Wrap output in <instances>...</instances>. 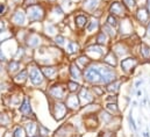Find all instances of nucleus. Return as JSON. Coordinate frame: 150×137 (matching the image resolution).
Returning <instances> with one entry per match:
<instances>
[{
  "instance_id": "nucleus-9",
  "label": "nucleus",
  "mask_w": 150,
  "mask_h": 137,
  "mask_svg": "<svg viewBox=\"0 0 150 137\" xmlns=\"http://www.w3.org/2000/svg\"><path fill=\"white\" fill-rule=\"evenodd\" d=\"M110 47L100 45L94 42H86L85 45H83V52L86 54L92 61H101L104 56L108 52Z\"/></svg>"
},
{
  "instance_id": "nucleus-29",
  "label": "nucleus",
  "mask_w": 150,
  "mask_h": 137,
  "mask_svg": "<svg viewBox=\"0 0 150 137\" xmlns=\"http://www.w3.org/2000/svg\"><path fill=\"white\" fill-rule=\"evenodd\" d=\"M11 80L12 82L16 86V87H20V88H25L26 85L28 84V70L27 67L25 66L21 71H19L16 74H14L13 77H11Z\"/></svg>"
},
{
  "instance_id": "nucleus-20",
  "label": "nucleus",
  "mask_w": 150,
  "mask_h": 137,
  "mask_svg": "<svg viewBox=\"0 0 150 137\" xmlns=\"http://www.w3.org/2000/svg\"><path fill=\"white\" fill-rule=\"evenodd\" d=\"M135 52L134 55H136L142 64L143 63H150V43H148L145 40H141L140 43L135 47Z\"/></svg>"
},
{
  "instance_id": "nucleus-34",
  "label": "nucleus",
  "mask_w": 150,
  "mask_h": 137,
  "mask_svg": "<svg viewBox=\"0 0 150 137\" xmlns=\"http://www.w3.org/2000/svg\"><path fill=\"white\" fill-rule=\"evenodd\" d=\"M101 62L105 63V64H107V65H110V66H112V67H116V69H118L120 58L110 49L108 52H107V54L104 56V58L101 59Z\"/></svg>"
},
{
  "instance_id": "nucleus-33",
  "label": "nucleus",
  "mask_w": 150,
  "mask_h": 137,
  "mask_svg": "<svg viewBox=\"0 0 150 137\" xmlns=\"http://www.w3.org/2000/svg\"><path fill=\"white\" fill-rule=\"evenodd\" d=\"M15 88H16V86L12 82L11 79H1L0 80V98L11 93Z\"/></svg>"
},
{
  "instance_id": "nucleus-26",
  "label": "nucleus",
  "mask_w": 150,
  "mask_h": 137,
  "mask_svg": "<svg viewBox=\"0 0 150 137\" xmlns=\"http://www.w3.org/2000/svg\"><path fill=\"white\" fill-rule=\"evenodd\" d=\"M61 33V28H60V25L57 23H54L51 21H48L45 20L43 23H42V34L51 42V38L54 36H56L57 34Z\"/></svg>"
},
{
  "instance_id": "nucleus-23",
  "label": "nucleus",
  "mask_w": 150,
  "mask_h": 137,
  "mask_svg": "<svg viewBox=\"0 0 150 137\" xmlns=\"http://www.w3.org/2000/svg\"><path fill=\"white\" fill-rule=\"evenodd\" d=\"M68 73H69V78L76 81H79L82 84H84V70L80 69L75 61L69 59L68 63Z\"/></svg>"
},
{
  "instance_id": "nucleus-37",
  "label": "nucleus",
  "mask_w": 150,
  "mask_h": 137,
  "mask_svg": "<svg viewBox=\"0 0 150 137\" xmlns=\"http://www.w3.org/2000/svg\"><path fill=\"white\" fill-rule=\"evenodd\" d=\"M15 31H16V29H14L13 27H7L5 29H0V43L5 42L7 40H11V38H14Z\"/></svg>"
},
{
  "instance_id": "nucleus-53",
  "label": "nucleus",
  "mask_w": 150,
  "mask_h": 137,
  "mask_svg": "<svg viewBox=\"0 0 150 137\" xmlns=\"http://www.w3.org/2000/svg\"><path fill=\"white\" fill-rule=\"evenodd\" d=\"M135 97H136L137 99H142V98H143V91H142V88H138V89H136Z\"/></svg>"
},
{
  "instance_id": "nucleus-63",
  "label": "nucleus",
  "mask_w": 150,
  "mask_h": 137,
  "mask_svg": "<svg viewBox=\"0 0 150 137\" xmlns=\"http://www.w3.org/2000/svg\"><path fill=\"white\" fill-rule=\"evenodd\" d=\"M0 105H1V100H0Z\"/></svg>"
},
{
  "instance_id": "nucleus-47",
  "label": "nucleus",
  "mask_w": 150,
  "mask_h": 137,
  "mask_svg": "<svg viewBox=\"0 0 150 137\" xmlns=\"http://www.w3.org/2000/svg\"><path fill=\"white\" fill-rule=\"evenodd\" d=\"M101 101L104 104L106 102H114V104H119V94H106Z\"/></svg>"
},
{
  "instance_id": "nucleus-17",
  "label": "nucleus",
  "mask_w": 150,
  "mask_h": 137,
  "mask_svg": "<svg viewBox=\"0 0 150 137\" xmlns=\"http://www.w3.org/2000/svg\"><path fill=\"white\" fill-rule=\"evenodd\" d=\"M78 134L73 124L69 120H65L64 122H62V124H60L55 129V131H53V137H75Z\"/></svg>"
},
{
  "instance_id": "nucleus-12",
  "label": "nucleus",
  "mask_w": 150,
  "mask_h": 137,
  "mask_svg": "<svg viewBox=\"0 0 150 137\" xmlns=\"http://www.w3.org/2000/svg\"><path fill=\"white\" fill-rule=\"evenodd\" d=\"M18 114H20L22 117H23V121L26 119H35L37 120V116H36V113L34 110V105H33V99L29 94H25L20 106L18 107V109L15 110Z\"/></svg>"
},
{
  "instance_id": "nucleus-57",
  "label": "nucleus",
  "mask_w": 150,
  "mask_h": 137,
  "mask_svg": "<svg viewBox=\"0 0 150 137\" xmlns=\"http://www.w3.org/2000/svg\"><path fill=\"white\" fill-rule=\"evenodd\" d=\"M5 131H6V128H1V127H0V137H4Z\"/></svg>"
},
{
  "instance_id": "nucleus-19",
  "label": "nucleus",
  "mask_w": 150,
  "mask_h": 137,
  "mask_svg": "<svg viewBox=\"0 0 150 137\" xmlns=\"http://www.w3.org/2000/svg\"><path fill=\"white\" fill-rule=\"evenodd\" d=\"M132 18L136 25L145 27V25L150 21V12L145 5H140L136 8V11L132 14Z\"/></svg>"
},
{
  "instance_id": "nucleus-21",
  "label": "nucleus",
  "mask_w": 150,
  "mask_h": 137,
  "mask_svg": "<svg viewBox=\"0 0 150 137\" xmlns=\"http://www.w3.org/2000/svg\"><path fill=\"white\" fill-rule=\"evenodd\" d=\"M77 94H78V97H79V100H80L82 106H85V105H88V104L99 101V100L97 99V97L94 95L91 86H88V85H83L82 88H80V91H79Z\"/></svg>"
},
{
  "instance_id": "nucleus-36",
  "label": "nucleus",
  "mask_w": 150,
  "mask_h": 137,
  "mask_svg": "<svg viewBox=\"0 0 150 137\" xmlns=\"http://www.w3.org/2000/svg\"><path fill=\"white\" fill-rule=\"evenodd\" d=\"M72 61H75L76 62V64L80 67V69H85V67H87L93 61L86 55V54H84V52H82V54H79L78 56H76V58L75 59H72Z\"/></svg>"
},
{
  "instance_id": "nucleus-24",
  "label": "nucleus",
  "mask_w": 150,
  "mask_h": 137,
  "mask_svg": "<svg viewBox=\"0 0 150 137\" xmlns=\"http://www.w3.org/2000/svg\"><path fill=\"white\" fill-rule=\"evenodd\" d=\"M41 70L45 77V79L49 82H53L58 80L60 78V71H61V64H55V65H47V66H41Z\"/></svg>"
},
{
  "instance_id": "nucleus-59",
  "label": "nucleus",
  "mask_w": 150,
  "mask_h": 137,
  "mask_svg": "<svg viewBox=\"0 0 150 137\" xmlns=\"http://www.w3.org/2000/svg\"><path fill=\"white\" fill-rule=\"evenodd\" d=\"M138 5H145V0H136Z\"/></svg>"
},
{
  "instance_id": "nucleus-43",
  "label": "nucleus",
  "mask_w": 150,
  "mask_h": 137,
  "mask_svg": "<svg viewBox=\"0 0 150 137\" xmlns=\"http://www.w3.org/2000/svg\"><path fill=\"white\" fill-rule=\"evenodd\" d=\"M37 135L41 137H53V131L50 130L45 124L38 122V128H37Z\"/></svg>"
},
{
  "instance_id": "nucleus-32",
  "label": "nucleus",
  "mask_w": 150,
  "mask_h": 137,
  "mask_svg": "<svg viewBox=\"0 0 150 137\" xmlns=\"http://www.w3.org/2000/svg\"><path fill=\"white\" fill-rule=\"evenodd\" d=\"M91 40H93L92 42H94L97 44H100V45H105V47H111V44L113 42L110 38V36L105 31H103V30L98 31L93 37H91Z\"/></svg>"
},
{
  "instance_id": "nucleus-51",
  "label": "nucleus",
  "mask_w": 150,
  "mask_h": 137,
  "mask_svg": "<svg viewBox=\"0 0 150 137\" xmlns=\"http://www.w3.org/2000/svg\"><path fill=\"white\" fill-rule=\"evenodd\" d=\"M38 3V0H23V4H22V7H29V6H33L35 4Z\"/></svg>"
},
{
  "instance_id": "nucleus-25",
  "label": "nucleus",
  "mask_w": 150,
  "mask_h": 137,
  "mask_svg": "<svg viewBox=\"0 0 150 137\" xmlns=\"http://www.w3.org/2000/svg\"><path fill=\"white\" fill-rule=\"evenodd\" d=\"M14 124V110L8 108H0V127L1 128H12Z\"/></svg>"
},
{
  "instance_id": "nucleus-13",
  "label": "nucleus",
  "mask_w": 150,
  "mask_h": 137,
  "mask_svg": "<svg viewBox=\"0 0 150 137\" xmlns=\"http://www.w3.org/2000/svg\"><path fill=\"white\" fill-rule=\"evenodd\" d=\"M88 20H90V15L87 13L80 11L79 8H77L72 13V26H73V30L76 33V36H77V34L84 33V29H85Z\"/></svg>"
},
{
  "instance_id": "nucleus-18",
  "label": "nucleus",
  "mask_w": 150,
  "mask_h": 137,
  "mask_svg": "<svg viewBox=\"0 0 150 137\" xmlns=\"http://www.w3.org/2000/svg\"><path fill=\"white\" fill-rule=\"evenodd\" d=\"M63 50H64L65 56H66L68 58L71 59L73 56H78L79 54L83 52V45H82V42H80L78 38H76V37L69 38V41H68V43H66V45L64 47Z\"/></svg>"
},
{
  "instance_id": "nucleus-5",
  "label": "nucleus",
  "mask_w": 150,
  "mask_h": 137,
  "mask_svg": "<svg viewBox=\"0 0 150 137\" xmlns=\"http://www.w3.org/2000/svg\"><path fill=\"white\" fill-rule=\"evenodd\" d=\"M48 101V110L49 114L54 119V121L56 122H64L65 120H68L71 115V112L69 110V108L66 107L64 101H51L47 99Z\"/></svg>"
},
{
  "instance_id": "nucleus-1",
  "label": "nucleus",
  "mask_w": 150,
  "mask_h": 137,
  "mask_svg": "<svg viewBox=\"0 0 150 137\" xmlns=\"http://www.w3.org/2000/svg\"><path fill=\"white\" fill-rule=\"evenodd\" d=\"M26 67L28 70V84L32 86V88L40 89L42 92H44L49 81L45 79L41 70V66L35 61H32L26 64Z\"/></svg>"
},
{
  "instance_id": "nucleus-10",
  "label": "nucleus",
  "mask_w": 150,
  "mask_h": 137,
  "mask_svg": "<svg viewBox=\"0 0 150 137\" xmlns=\"http://www.w3.org/2000/svg\"><path fill=\"white\" fill-rule=\"evenodd\" d=\"M7 19H8L11 27H13L14 29H22V28L28 27V19H27L26 10L22 6L12 11Z\"/></svg>"
},
{
  "instance_id": "nucleus-2",
  "label": "nucleus",
  "mask_w": 150,
  "mask_h": 137,
  "mask_svg": "<svg viewBox=\"0 0 150 137\" xmlns=\"http://www.w3.org/2000/svg\"><path fill=\"white\" fill-rule=\"evenodd\" d=\"M43 93L45 94L47 99L51 101H64L66 95L69 94L65 81L63 80H56L53 82H49Z\"/></svg>"
},
{
  "instance_id": "nucleus-64",
  "label": "nucleus",
  "mask_w": 150,
  "mask_h": 137,
  "mask_svg": "<svg viewBox=\"0 0 150 137\" xmlns=\"http://www.w3.org/2000/svg\"><path fill=\"white\" fill-rule=\"evenodd\" d=\"M149 128H150V124H149Z\"/></svg>"
},
{
  "instance_id": "nucleus-27",
  "label": "nucleus",
  "mask_w": 150,
  "mask_h": 137,
  "mask_svg": "<svg viewBox=\"0 0 150 137\" xmlns=\"http://www.w3.org/2000/svg\"><path fill=\"white\" fill-rule=\"evenodd\" d=\"M66 107L69 108V110L71 112V114L73 113H78L82 108V104L79 100V97L77 93H69L64 100Z\"/></svg>"
},
{
  "instance_id": "nucleus-61",
  "label": "nucleus",
  "mask_w": 150,
  "mask_h": 137,
  "mask_svg": "<svg viewBox=\"0 0 150 137\" xmlns=\"http://www.w3.org/2000/svg\"><path fill=\"white\" fill-rule=\"evenodd\" d=\"M34 137H41V136H38V135H36V136H34Z\"/></svg>"
},
{
  "instance_id": "nucleus-52",
  "label": "nucleus",
  "mask_w": 150,
  "mask_h": 137,
  "mask_svg": "<svg viewBox=\"0 0 150 137\" xmlns=\"http://www.w3.org/2000/svg\"><path fill=\"white\" fill-rule=\"evenodd\" d=\"M143 40H149L150 41V21L145 25V35H144Z\"/></svg>"
},
{
  "instance_id": "nucleus-42",
  "label": "nucleus",
  "mask_w": 150,
  "mask_h": 137,
  "mask_svg": "<svg viewBox=\"0 0 150 137\" xmlns=\"http://www.w3.org/2000/svg\"><path fill=\"white\" fill-rule=\"evenodd\" d=\"M104 22L107 23V25H110L111 27L118 29L119 25H120V19L116 18V16H114V15H112V14H110V13H106V15L104 18Z\"/></svg>"
},
{
  "instance_id": "nucleus-45",
  "label": "nucleus",
  "mask_w": 150,
  "mask_h": 137,
  "mask_svg": "<svg viewBox=\"0 0 150 137\" xmlns=\"http://www.w3.org/2000/svg\"><path fill=\"white\" fill-rule=\"evenodd\" d=\"M127 121H128V125H129L130 131H132V132H134V134H136V131L138 130V128H137L136 121H135V119H134V116H133V108H130V109H129V112H128V115H127Z\"/></svg>"
},
{
  "instance_id": "nucleus-49",
  "label": "nucleus",
  "mask_w": 150,
  "mask_h": 137,
  "mask_svg": "<svg viewBox=\"0 0 150 137\" xmlns=\"http://www.w3.org/2000/svg\"><path fill=\"white\" fill-rule=\"evenodd\" d=\"M143 84H144V79L141 78V77H138L137 79L134 80V82H133V87H134L135 89H138V88H141V87L143 86Z\"/></svg>"
},
{
  "instance_id": "nucleus-44",
  "label": "nucleus",
  "mask_w": 150,
  "mask_h": 137,
  "mask_svg": "<svg viewBox=\"0 0 150 137\" xmlns=\"http://www.w3.org/2000/svg\"><path fill=\"white\" fill-rule=\"evenodd\" d=\"M12 130H13V137H27L26 130H25V128L21 123L13 124Z\"/></svg>"
},
{
  "instance_id": "nucleus-46",
  "label": "nucleus",
  "mask_w": 150,
  "mask_h": 137,
  "mask_svg": "<svg viewBox=\"0 0 150 137\" xmlns=\"http://www.w3.org/2000/svg\"><path fill=\"white\" fill-rule=\"evenodd\" d=\"M121 3L126 6V8L128 10V12H129L130 14H133V13L136 11V8L140 6V5L137 4L136 0H121Z\"/></svg>"
},
{
  "instance_id": "nucleus-16",
  "label": "nucleus",
  "mask_w": 150,
  "mask_h": 137,
  "mask_svg": "<svg viewBox=\"0 0 150 137\" xmlns=\"http://www.w3.org/2000/svg\"><path fill=\"white\" fill-rule=\"evenodd\" d=\"M119 31V38H126L135 34V22L132 18V15L120 19V25L118 28Z\"/></svg>"
},
{
  "instance_id": "nucleus-4",
  "label": "nucleus",
  "mask_w": 150,
  "mask_h": 137,
  "mask_svg": "<svg viewBox=\"0 0 150 137\" xmlns=\"http://www.w3.org/2000/svg\"><path fill=\"white\" fill-rule=\"evenodd\" d=\"M50 43H51V42H50L42 34V31H37V30H34V29H32V28L28 27L26 37H25V40H23V42L21 44H23L27 49L34 51V50L43 47V45H48Z\"/></svg>"
},
{
  "instance_id": "nucleus-54",
  "label": "nucleus",
  "mask_w": 150,
  "mask_h": 137,
  "mask_svg": "<svg viewBox=\"0 0 150 137\" xmlns=\"http://www.w3.org/2000/svg\"><path fill=\"white\" fill-rule=\"evenodd\" d=\"M42 3H45L47 5H51V4L58 3V0H42Z\"/></svg>"
},
{
  "instance_id": "nucleus-38",
  "label": "nucleus",
  "mask_w": 150,
  "mask_h": 137,
  "mask_svg": "<svg viewBox=\"0 0 150 137\" xmlns=\"http://www.w3.org/2000/svg\"><path fill=\"white\" fill-rule=\"evenodd\" d=\"M103 108L106 109L108 113L113 114V115H122V109L121 107L119 106V104H114V102H106V104H103Z\"/></svg>"
},
{
  "instance_id": "nucleus-41",
  "label": "nucleus",
  "mask_w": 150,
  "mask_h": 137,
  "mask_svg": "<svg viewBox=\"0 0 150 137\" xmlns=\"http://www.w3.org/2000/svg\"><path fill=\"white\" fill-rule=\"evenodd\" d=\"M91 88H92L94 95L97 97V99L99 101H101V99L107 94L106 89H105V86H103V85H93V86H91Z\"/></svg>"
},
{
  "instance_id": "nucleus-11",
  "label": "nucleus",
  "mask_w": 150,
  "mask_h": 137,
  "mask_svg": "<svg viewBox=\"0 0 150 137\" xmlns=\"http://www.w3.org/2000/svg\"><path fill=\"white\" fill-rule=\"evenodd\" d=\"M19 44L20 43L16 41L15 37L0 43V62L6 63L8 59L13 58Z\"/></svg>"
},
{
  "instance_id": "nucleus-30",
  "label": "nucleus",
  "mask_w": 150,
  "mask_h": 137,
  "mask_svg": "<svg viewBox=\"0 0 150 137\" xmlns=\"http://www.w3.org/2000/svg\"><path fill=\"white\" fill-rule=\"evenodd\" d=\"M5 64H6V71H7V74H8L10 78L13 77L14 74H16L19 71H21V70L26 66V64H25L23 62L16 61V59H14V58L8 59Z\"/></svg>"
},
{
  "instance_id": "nucleus-15",
  "label": "nucleus",
  "mask_w": 150,
  "mask_h": 137,
  "mask_svg": "<svg viewBox=\"0 0 150 137\" xmlns=\"http://www.w3.org/2000/svg\"><path fill=\"white\" fill-rule=\"evenodd\" d=\"M106 13H110L119 19H123V18L132 15L128 12V10L126 8V6L121 3V0H112L110 4H107L106 5Z\"/></svg>"
},
{
  "instance_id": "nucleus-56",
  "label": "nucleus",
  "mask_w": 150,
  "mask_h": 137,
  "mask_svg": "<svg viewBox=\"0 0 150 137\" xmlns=\"http://www.w3.org/2000/svg\"><path fill=\"white\" fill-rule=\"evenodd\" d=\"M130 106H132V108H136V107L138 106V101H137V100H132Z\"/></svg>"
},
{
  "instance_id": "nucleus-40",
  "label": "nucleus",
  "mask_w": 150,
  "mask_h": 137,
  "mask_svg": "<svg viewBox=\"0 0 150 137\" xmlns=\"http://www.w3.org/2000/svg\"><path fill=\"white\" fill-rule=\"evenodd\" d=\"M101 30L105 31V33L110 36V38H111L112 41H115V40L119 38V31H118V29L111 27L110 25H107V23H105V22H101Z\"/></svg>"
},
{
  "instance_id": "nucleus-35",
  "label": "nucleus",
  "mask_w": 150,
  "mask_h": 137,
  "mask_svg": "<svg viewBox=\"0 0 150 137\" xmlns=\"http://www.w3.org/2000/svg\"><path fill=\"white\" fill-rule=\"evenodd\" d=\"M68 41H69V37H68L66 35H64L63 33H60V34H57L56 36H54V37L51 38V44L56 45L57 48L64 49V47L66 45Z\"/></svg>"
},
{
  "instance_id": "nucleus-14",
  "label": "nucleus",
  "mask_w": 150,
  "mask_h": 137,
  "mask_svg": "<svg viewBox=\"0 0 150 137\" xmlns=\"http://www.w3.org/2000/svg\"><path fill=\"white\" fill-rule=\"evenodd\" d=\"M65 16H66V13L58 3L51 4L48 6V16H47L48 21H51L54 23L60 25L64 21Z\"/></svg>"
},
{
  "instance_id": "nucleus-55",
  "label": "nucleus",
  "mask_w": 150,
  "mask_h": 137,
  "mask_svg": "<svg viewBox=\"0 0 150 137\" xmlns=\"http://www.w3.org/2000/svg\"><path fill=\"white\" fill-rule=\"evenodd\" d=\"M136 124H137V128H138V129L142 127L143 121H142V117H141V116H138V117H137V120H136Z\"/></svg>"
},
{
  "instance_id": "nucleus-31",
  "label": "nucleus",
  "mask_w": 150,
  "mask_h": 137,
  "mask_svg": "<svg viewBox=\"0 0 150 137\" xmlns=\"http://www.w3.org/2000/svg\"><path fill=\"white\" fill-rule=\"evenodd\" d=\"M26 130L27 137H34L37 135V128H38V121L35 119H26L21 123Z\"/></svg>"
},
{
  "instance_id": "nucleus-39",
  "label": "nucleus",
  "mask_w": 150,
  "mask_h": 137,
  "mask_svg": "<svg viewBox=\"0 0 150 137\" xmlns=\"http://www.w3.org/2000/svg\"><path fill=\"white\" fill-rule=\"evenodd\" d=\"M65 85H66V88H68L69 93H78L84 84H82L79 81H76V80H72V79L69 78V79L65 80Z\"/></svg>"
},
{
  "instance_id": "nucleus-28",
  "label": "nucleus",
  "mask_w": 150,
  "mask_h": 137,
  "mask_svg": "<svg viewBox=\"0 0 150 137\" xmlns=\"http://www.w3.org/2000/svg\"><path fill=\"white\" fill-rule=\"evenodd\" d=\"M128 80V77H125V76H121L119 79L107 84L105 86V89H106V93L107 94H119L120 91H121V87L123 86V84Z\"/></svg>"
},
{
  "instance_id": "nucleus-48",
  "label": "nucleus",
  "mask_w": 150,
  "mask_h": 137,
  "mask_svg": "<svg viewBox=\"0 0 150 137\" xmlns=\"http://www.w3.org/2000/svg\"><path fill=\"white\" fill-rule=\"evenodd\" d=\"M0 78L1 79H11L7 74V71H6V64L0 62Z\"/></svg>"
},
{
  "instance_id": "nucleus-22",
  "label": "nucleus",
  "mask_w": 150,
  "mask_h": 137,
  "mask_svg": "<svg viewBox=\"0 0 150 137\" xmlns=\"http://www.w3.org/2000/svg\"><path fill=\"white\" fill-rule=\"evenodd\" d=\"M101 30V19L95 18V16H90V20L84 29V34L86 38L93 37L98 31Z\"/></svg>"
},
{
  "instance_id": "nucleus-3",
  "label": "nucleus",
  "mask_w": 150,
  "mask_h": 137,
  "mask_svg": "<svg viewBox=\"0 0 150 137\" xmlns=\"http://www.w3.org/2000/svg\"><path fill=\"white\" fill-rule=\"evenodd\" d=\"M48 6L45 3L38 1L37 4L26 7V14L28 19V26L34 23H43L48 16Z\"/></svg>"
},
{
  "instance_id": "nucleus-6",
  "label": "nucleus",
  "mask_w": 150,
  "mask_h": 137,
  "mask_svg": "<svg viewBox=\"0 0 150 137\" xmlns=\"http://www.w3.org/2000/svg\"><path fill=\"white\" fill-rule=\"evenodd\" d=\"M104 0H83L78 5V8L85 13H87L90 16L100 18L106 13V4H103Z\"/></svg>"
},
{
  "instance_id": "nucleus-62",
  "label": "nucleus",
  "mask_w": 150,
  "mask_h": 137,
  "mask_svg": "<svg viewBox=\"0 0 150 137\" xmlns=\"http://www.w3.org/2000/svg\"><path fill=\"white\" fill-rule=\"evenodd\" d=\"M75 137H80V136H79V135H77V136H75Z\"/></svg>"
},
{
  "instance_id": "nucleus-58",
  "label": "nucleus",
  "mask_w": 150,
  "mask_h": 137,
  "mask_svg": "<svg viewBox=\"0 0 150 137\" xmlns=\"http://www.w3.org/2000/svg\"><path fill=\"white\" fill-rule=\"evenodd\" d=\"M82 1H83V0H72V3H73L75 5H77V6H78V5H79Z\"/></svg>"
},
{
  "instance_id": "nucleus-8",
  "label": "nucleus",
  "mask_w": 150,
  "mask_h": 137,
  "mask_svg": "<svg viewBox=\"0 0 150 137\" xmlns=\"http://www.w3.org/2000/svg\"><path fill=\"white\" fill-rule=\"evenodd\" d=\"M141 64H142V62L136 55H129V56L120 59L118 69H119L121 76L130 78L132 74H134V72L137 70V67Z\"/></svg>"
},
{
  "instance_id": "nucleus-60",
  "label": "nucleus",
  "mask_w": 150,
  "mask_h": 137,
  "mask_svg": "<svg viewBox=\"0 0 150 137\" xmlns=\"http://www.w3.org/2000/svg\"><path fill=\"white\" fill-rule=\"evenodd\" d=\"M145 6L148 7V10L150 12V0H145Z\"/></svg>"
},
{
  "instance_id": "nucleus-50",
  "label": "nucleus",
  "mask_w": 150,
  "mask_h": 137,
  "mask_svg": "<svg viewBox=\"0 0 150 137\" xmlns=\"http://www.w3.org/2000/svg\"><path fill=\"white\" fill-rule=\"evenodd\" d=\"M7 27H11L7 18H0V29H5Z\"/></svg>"
},
{
  "instance_id": "nucleus-7",
  "label": "nucleus",
  "mask_w": 150,
  "mask_h": 137,
  "mask_svg": "<svg viewBox=\"0 0 150 137\" xmlns=\"http://www.w3.org/2000/svg\"><path fill=\"white\" fill-rule=\"evenodd\" d=\"M100 65L101 61H93L87 67L84 69V85H100V77H101Z\"/></svg>"
}]
</instances>
